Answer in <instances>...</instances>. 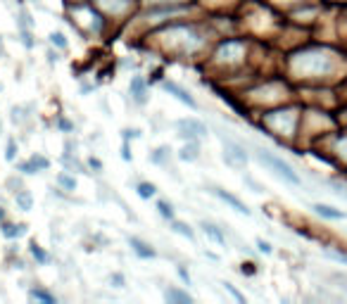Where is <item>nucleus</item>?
I'll return each instance as SVG.
<instances>
[{"mask_svg":"<svg viewBox=\"0 0 347 304\" xmlns=\"http://www.w3.org/2000/svg\"><path fill=\"white\" fill-rule=\"evenodd\" d=\"M226 290L231 295H233V297H236V300H238V302H245V297H243V295L238 293V290H236V288H233V285H231V283H226Z\"/></svg>","mask_w":347,"mask_h":304,"instance_id":"24","label":"nucleus"},{"mask_svg":"<svg viewBox=\"0 0 347 304\" xmlns=\"http://www.w3.org/2000/svg\"><path fill=\"white\" fill-rule=\"evenodd\" d=\"M121 157H124L126 162L131 159V152H129V145H126V143H124V148H121Z\"/></svg>","mask_w":347,"mask_h":304,"instance_id":"28","label":"nucleus"},{"mask_svg":"<svg viewBox=\"0 0 347 304\" xmlns=\"http://www.w3.org/2000/svg\"><path fill=\"white\" fill-rule=\"evenodd\" d=\"M2 233L7 235V238H19L26 233V226H5L2 228Z\"/></svg>","mask_w":347,"mask_h":304,"instance_id":"15","label":"nucleus"},{"mask_svg":"<svg viewBox=\"0 0 347 304\" xmlns=\"http://www.w3.org/2000/svg\"><path fill=\"white\" fill-rule=\"evenodd\" d=\"M31 254H33V257H36L38 261H41V264H45V261H48V254H45V252L41 250V247H36V245L31 247Z\"/></svg>","mask_w":347,"mask_h":304,"instance_id":"22","label":"nucleus"},{"mask_svg":"<svg viewBox=\"0 0 347 304\" xmlns=\"http://www.w3.org/2000/svg\"><path fill=\"white\" fill-rule=\"evenodd\" d=\"M17 205L22 207V209H31V195L26 193V190H17Z\"/></svg>","mask_w":347,"mask_h":304,"instance_id":"14","label":"nucleus"},{"mask_svg":"<svg viewBox=\"0 0 347 304\" xmlns=\"http://www.w3.org/2000/svg\"><path fill=\"white\" fill-rule=\"evenodd\" d=\"M31 162L36 164V166H38V171H41V169H48V164H50L48 159H45V157H41V154H33V157H31Z\"/></svg>","mask_w":347,"mask_h":304,"instance_id":"21","label":"nucleus"},{"mask_svg":"<svg viewBox=\"0 0 347 304\" xmlns=\"http://www.w3.org/2000/svg\"><path fill=\"white\" fill-rule=\"evenodd\" d=\"M257 247H260L264 254H269V252H271V245H269L266 240H257Z\"/></svg>","mask_w":347,"mask_h":304,"instance_id":"25","label":"nucleus"},{"mask_svg":"<svg viewBox=\"0 0 347 304\" xmlns=\"http://www.w3.org/2000/svg\"><path fill=\"white\" fill-rule=\"evenodd\" d=\"M2 217H5V212H2V209H0V221H2Z\"/></svg>","mask_w":347,"mask_h":304,"instance_id":"31","label":"nucleus"},{"mask_svg":"<svg viewBox=\"0 0 347 304\" xmlns=\"http://www.w3.org/2000/svg\"><path fill=\"white\" fill-rule=\"evenodd\" d=\"M60 126H62V129H65V131H69V129H72V124H69V121H65V119L60 121Z\"/></svg>","mask_w":347,"mask_h":304,"instance_id":"29","label":"nucleus"},{"mask_svg":"<svg viewBox=\"0 0 347 304\" xmlns=\"http://www.w3.org/2000/svg\"><path fill=\"white\" fill-rule=\"evenodd\" d=\"M178 159H183V162H193V159H197V145H195V141H188V145H183V148H181V152H178Z\"/></svg>","mask_w":347,"mask_h":304,"instance_id":"10","label":"nucleus"},{"mask_svg":"<svg viewBox=\"0 0 347 304\" xmlns=\"http://www.w3.org/2000/svg\"><path fill=\"white\" fill-rule=\"evenodd\" d=\"M202 228H205V233H207V235H209L212 240H214V242H219V245H224V242H226L224 233H221L217 226H212V224H202Z\"/></svg>","mask_w":347,"mask_h":304,"instance_id":"12","label":"nucleus"},{"mask_svg":"<svg viewBox=\"0 0 347 304\" xmlns=\"http://www.w3.org/2000/svg\"><path fill=\"white\" fill-rule=\"evenodd\" d=\"M31 297H33V300H41V302H48V304L55 302V297H53V295H48L45 290H31Z\"/></svg>","mask_w":347,"mask_h":304,"instance_id":"18","label":"nucleus"},{"mask_svg":"<svg viewBox=\"0 0 347 304\" xmlns=\"http://www.w3.org/2000/svg\"><path fill=\"white\" fill-rule=\"evenodd\" d=\"M212 193H214V195H217L219 200H224L226 205H231V207H233V209H236V212H240V214H245V217H248V214H250L248 205H245V202H240V200H238V197H236V195H231V193H226V190H221V188H212Z\"/></svg>","mask_w":347,"mask_h":304,"instance_id":"5","label":"nucleus"},{"mask_svg":"<svg viewBox=\"0 0 347 304\" xmlns=\"http://www.w3.org/2000/svg\"><path fill=\"white\" fill-rule=\"evenodd\" d=\"M178 276H181V281H183L185 285H190V276H188V271H185V269H181V266H178Z\"/></svg>","mask_w":347,"mask_h":304,"instance_id":"26","label":"nucleus"},{"mask_svg":"<svg viewBox=\"0 0 347 304\" xmlns=\"http://www.w3.org/2000/svg\"><path fill=\"white\" fill-rule=\"evenodd\" d=\"M131 95L136 98L138 105L145 102V81H143L141 76H133V78H131Z\"/></svg>","mask_w":347,"mask_h":304,"instance_id":"8","label":"nucleus"},{"mask_svg":"<svg viewBox=\"0 0 347 304\" xmlns=\"http://www.w3.org/2000/svg\"><path fill=\"white\" fill-rule=\"evenodd\" d=\"M162 86H164V90H167V93H172V95H176V98L181 100L183 105H188V107H193V109L197 107V102H195V100H193V98H190V93H188V90H183V88L178 86V83H174V81H164Z\"/></svg>","mask_w":347,"mask_h":304,"instance_id":"4","label":"nucleus"},{"mask_svg":"<svg viewBox=\"0 0 347 304\" xmlns=\"http://www.w3.org/2000/svg\"><path fill=\"white\" fill-rule=\"evenodd\" d=\"M19 169H22L24 174H36V171H38V166H36L31 159H29V162H22L19 164Z\"/></svg>","mask_w":347,"mask_h":304,"instance_id":"20","label":"nucleus"},{"mask_svg":"<svg viewBox=\"0 0 347 304\" xmlns=\"http://www.w3.org/2000/svg\"><path fill=\"white\" fill-rule=\"evenodd\" d=\"M112 281L117 283V288H121V283H124V281H121V276H114V278H112Z\"/></svg>","mask_w":347,"mask_h":304,"instance_id":"30","label":"nucleus"},{"mask_svg":"<svg viewBox=\"0 0 347 304\" xmlns=\"http://www.w3.org/2000/svg\"><path fill=\"white\" fill-rule=\"evenodd\" d=\"M57 181H60V185H65L67 190H74V188H76V181L72 178V176H67V174H60V176H57Z\"/></svg>","mask_w":347,"mask_h":304,"instance_id":"19","label":"nucleus"},{"mask_svg":"<svg viewBox=\"0 0 347 304\" xmlns=\"http://www.w3.org/2000/svg\"><path fill=\"white\" fill-rule=\"evenodd\" d=\"M312 209H314L319 217H324V219H345L347 217L345 212H340V209L328 207V205H312Z\"/></svg>","mask_w":347,"mask_h":304,"instance_id":"7","label":"nucleus"},{"mask_svg":"<svg viewBox=\"0 0 347 304\" xmlns=\"http://www.w3.org/2000/svg\"><path fill=\"white\" fill-rule=\"evenodd\" d=\"M7 159H14V141L7 143V154H5Z\"/></svg>","mask_w":347,"mask_h":304,"instance_id":"27","label":"nucleus"},{"mask_svg":"<svg viewBox=\"0 0 347 304\" xmlns=\"http://www.w3.org/2000/svg\"><path fill=\"white\" fill-rule=\"evenodd\" d=\"M172 228L178 233V235H183L188 240H195V233H193V228L188 226V224H181V221H172Z\"/></svg>","mask_w":347,"mask_h":304,"instance_id":"11","label":"nucleus"},{"mask_svg":"<svg viewBox=\"0 0 347 304\" xmlns=\"http://www.w3.org/2000/svg\"><path fill=\"white\" fill-rule=\"evenodd\" d=\"M155 193H157V188L152 183H141L138 185V195L143 197V200H150V197H155Z\"/></svg>","mask_w":347,"mask_h":304,"instance_id":"13","label":"nucleus"},{"mask_svg":"<svg viewBox=\"0 0 347 304\" xmlns=\"http://www.w3.org/2000/svg\"><path fill=\"white\" fill-rule=\"evenodd\" d=\"M164 297H167V302H178V304H190V302H193V297H190V295L181 293V290H176V288L164 290Z\"/></svg>","mask_w":347,"mask_h":304,"instance_id":"9","label":"nucleus"},{"mask_svg":"<svg viewBox=\"0 0 347 304\" xmlns=\"http://www.w3.org/2000/svg\"><path fill=\"white\" fill-rule=\"evenodd\" d=\"M169 152H172L169 148H160V150L152 154V162H155V164H164V162H167V157H169Z\"/></svg>","mask_w":347,"mask_h":304,"instance_id":"17","label":"nucleus"},{"mask_svg":"<svg viewBox=\"0 0 347 304\" xmlns=\"http://www.w3.org/2000/svg\"><path fill=\"white\" fill-rule=\"evenodd\" d=\"M176 126H178V136L188 138V141H195L200 136H207V126L197 119H181Z\"/></svg>","mask_w":347,"mask_h":304,"instance_id":"2","label":"nucleus"},{"mask_svg":"<svg viewBox=\"0 0 347 304\" xmlns=\"http://www.w3.org/2000/svg\"><path fill=\"white\" fill-rule=\"evenodd\" d=\"M257 159H260L261 164H266L269 169H273L276 174L281 176V178H285L288 183H293V185H300V176L295 174L293 169H290V164H285L283 159H278V157H273L271 152H264L260 150L257 152Z\"/></svg>","mask_w":347,"mask_h":304,"instance_id":"1","label":"nucleus"},{"mask_svg":"<svg viewBox=\"0 0 347 304\" xmlns=\"http://www.w3.org/2000/svg\"><path fill=\"white\" fill-rule=\"evenodd\" d=\"M157 209H160V214H162L164 219H169V221H174V207L169 205V202H160V205H157Z\"/></svg>","mask_w":347,"mask_h":304,"instance_id":"16","label":"nucleus"},{"mask_svg":"<svg viewBox=\"0 0 347 304\" xmlns=\"http://www.w3.org/2000/svg\"><path fill=\"white\" fill-rule=\"evenodd\" d=\"M224 159L228 164H233V166H243V164L248 162V154H245V150L240 145H236V143H231V141H224Z\"/></svg>","mask_w":347,"mask_h":304,"instance_id":"3","label":"nucleus"},{"mask_svg":"<svg viewBox=\"0 0 347 304\" xmlns=\"http://www.w3.org/2000/svg\"><path fill=\"white\" fill-rule=\"evenodd\" d=\"M50 41L57 43L60 48H65V45H67V41H65V36H62V33H53V36H50Z\"/></svg>","mask_w":347,"mask_h":304,"instance_id":"23","label":"nucleus"},{"mask_svg":"<svg viewBox=\"0 0 347 304\" xmlns=\"http://www.w3.org/2000/svg\"><path fill=\"white\" fill-rule=\"evenodd\" d=\"M129 245L133 247V252L141 257V259H152L155 257V250H152L150 245H145L143 240H138V238H129Z\"/></svg>","mask_w":347,"mask_h":304,"instance_id":"6","label":"nucleus"}]
</instances>
